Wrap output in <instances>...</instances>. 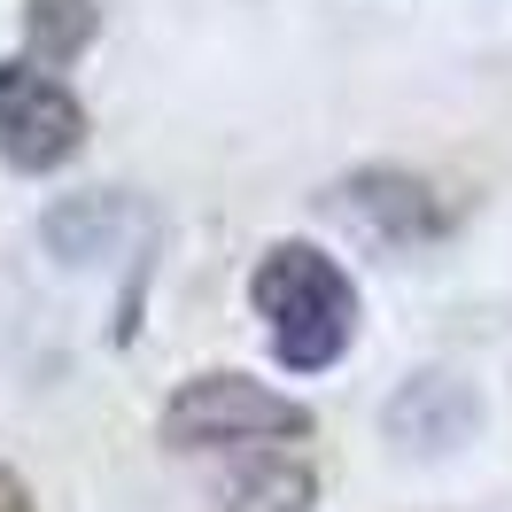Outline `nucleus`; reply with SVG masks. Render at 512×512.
Returning <instances> with one entry per match:
<instances>
[{
	"instance_id": "1",
	"label": "nucleus",
	"mask_w": 512,
	"mask_h": 512,
	"mask_svg": "<svg viewBox=\"0 0 512 512\" xmlns=\"http://www.w3.org/2000/svg\"><path fill=\"white\" fill-rule=\"evenodd\" d=\"M249 295H256V311H264V326H272V350H280L288 373H326L334 357L350 350L357 288H350V272H342L326 249H311V241L264 249Z\"/></svg>"
},
{
	"instance_id": "2",
	"label": "nucleus",
	"mask_w": 512,
	"mask_h": 512,
	"mask_svg": "<svg viewBox=\"0 0 512 512\" xmlns=\"http://www.w3.org/2000/svg\"><path fill=\"white\" fill-rule=\"evenodd\" d=\"M163 443L179 450H225L233 474H249L264 458H288L295 443H311V412L272 396L249 373H194L179 396L163 404Z\"/></svg>"
},
{
	"instance_id": "3",
	"label": "nucleus",
	"mask_w": 512,
	"mask_h": 512,
	"mask_svg": "<svg viewBox=\"0 0 512 512\" xmlns=\"http://www.w3.org/2000/svg\"><path fill=\"white\" fill-rule=\"evenodd\" d=\"M86 148V109L55 70L0 63V156L16 171H55Z\"/></svg>"
},
{
	"instance_id": "4",
	"label": "nucleus",
	"mask_w": 512,
	"mask_h": 512,
	"mask_svg": "<svg viewBox=\"0 0 512 512\" xmlns=\"http://www.w3.org/2000/svg\"><path fill=\"white\" fill-rule=\"evenodd\" d=\"M350 218H365L381 241H396V249H412V241H435V233H443L450 210L412 171H357L350 179Z\"/></svg>"
},
{
	"instance_id": "5",
	"label": "nucleus",
	"mask_w": 512,
	"mask_h": 512,
	"mask_svg": "<svg viewBox=\"0 0 512 512\" xmlns=\"http://www.w3.org/2000/svg\"><path fill=\"white\" fill-rule=\"evenodd\" d=\"M94 24H101L94 0H32V8H24V32H32V47H39V70L70 63V55L94 39Z\"/></svg>"
},
{
	"instance_id": "6",
	"label": "nucleus",
	"mask_w": 512,
	"mask_h": 512,
	"mask_svg": "<svg viewBox=\"0 0 512 512\" xmlns=\"http://www.w3.org/2000/svg\"><path fill=\"white\" fill-rule=\"evenodd\" d=\"M0 512H32V497H24V481L0 466Z\"/></svg>"
}]
</instances>
